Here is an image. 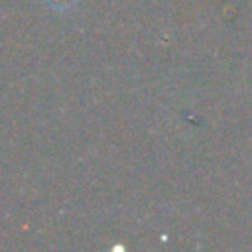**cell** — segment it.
<instances>
[{"instance_id": "6da1fadb", "label": "cell", "mask_w": 252, "mask_h": 252, "mask_svg": "<svg viewBox=\"0 0 252 252\" xmlns=\"http://www.w3.org/2000/svg\"><path fill=\"white\" fill-rule=\"evenodd\" d=\"M49 2H51L55 8H65V6H69L73 0H49Z\"/></svg>"}]
</instances>
